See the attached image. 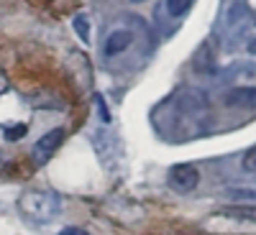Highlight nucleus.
Listing matches in <instances>:
<instances>
[{
	"instance_id": "14",
	"label": "nucleus",
	"mask_w": 256,
	"mask_h": 235,
	"mask_svg": "<svg viewBox=\"0 0 256 235\" xmlns=\"http://www.w3.org/2000/svg\"><path fill=\"white\" fill-rule=\"evenodd\" d=\"M248 51H251V54H256V38H254V41H248Z\"/></svg>"
},
{
	"instance_id": "1",
	"label": "nucleus",
	"mask_w": 256,
	"mask_h": 235,
	"mask_svg": "<svg viewBox=\"0 0 256 235\" xmlns=\"http://www.w3.org/2000/svg\"><path fill=\"white\" fill-rule=\"evenodd\" d=\"M18 210L31 220L46 223L59 212V197L52 195V192H44V189H26L18 197Z\"/></svg>"
},
{
	"instance_id": "7",
	"label": "nucleus",
	"mask_w": 256,
	"mask_h": 235,
	"mask_svg": "<svg viewBox=\"0 0 256 235\" xmlns=\"http://www.w3.org/2000/svg\"><path fill=\"white\" fill-rule=\"evenodd\" d=\"M226 215L238 218V220H256V210L254 207H230V210H226Z\"/></svg>"
},
{
	"instance_id": "5",
	"label": "nucleus",
	"mask_w": 256,
	"mask_h": 235,
	"mask_svg": "<svg viewBox=\"0 0 256 235\" xmlns=\"http://www.w3.org/2000/svg\"><path fill=\"white\" fill-rule=\"evenodd\" d=\"M131 44H134V33L128 31V28H118V31H113L108 38H105L102 54H105V56H118V54H123Z\"/></svg>"
},
{
	"instance_id": "2",
	"label": "nucleus",
	"mask_w": 256,
	"mask_h": 235,
	"mask_svg": "<svg viewBox=\"0 0 256 235\" xmlns=\"http://www.w3.org/2000/svg\"><path fill=\"white\" fill-rule=\"evenodd\" d=\"M169 187L177 192H192L200 184V172L192 164H177L169 169Z\"/></svg>"
},
{
	"instance_id": "6",
	"label": "nucleus",
	"mask_w": 256,
	"mask_h": 235,
	"mask_svg": "<svg viewBox=\"0 0 256 235\" xmlns=\"http://www.w3.org/2000/svg\"><path fill=\"white\" fill-rule=\"evenodd\" d=\"M192 3H195V0H166V13L172 15V18H182L190 8H192Z\"/></svg>"
},
{
	"instance_id": "9",
	"label": "nucleus",
	"mask_w": 256,
	"mask_h": 235,
	"mask_svg": "<svg viewBox=\"0 0 256 235\" xmlns=\"http://www.w3.org/2000/svg\"><path fill=\"white\" fill-rule=\"evenodd\" d=\"M74 28H77V33H80L82 38H88V31H90V23H88V20H84L82 15H77V18H74Z\"/></svg>"
},
{
	"instance_id": "11",
	"label": "nucleus",
	"mask_w": 256,
	"mask_h": 235,
	"mask_svg": "<svg viewBox=\"0 0 256 235\" xmlns=\"http://www.w3.org/2000/svg\"><path fill=\"white\" fill-rule=\"evenodd\" d=\"M6 133H8V138H10V141H16V138H20V136L26 133V125H13V128H8Z\"/></svg>"
},
{
	"instance_id": "10",
	"label": "nucleus",
	"mask_w": 256,
	"mask_h": 235,
	"mask_svg": "<svg viewBox=\"0 0 256 235\" xmlns=\"http://www.w3.org/2000/svg\"><path fill=\"white\" fill-rule=\"evenodd\" d=\"M233 197H244V200H256V189H233Z\"/></svg>"
},
{
	"instance_id": "12",
	"label": "nucleus",
	"mask_w": 256,
	"mask_h": 235,
	"mask_svg": "<svg viewBox=\"0 0 256 235\" xmlns=\"http://www.w3.org/2000/svg\"><path fill=\"white\" fill-rule=\"evenodd\" d=\"M8 90H10V79H8V74H6V72H0V95L8 92Z\"/></svg>"
},
{
	"instance_id": "13",
	"label": "nucleus",
	"mask_w": 256,
	"mask_h": 235,
	"mask_svg": "<svg viewBox=\"0 0 256 235\" xmlns=\"http://www.w3.org/2000/svg\"><path fill=\"white\" fill-rule=\"evenodd\" d=\"M59 235H88V233H84V230H80V228H64Z\"/></svg>"
},
{
	"instance_id": "8",
	"label": "nucleus",
	"mask_w": 256,
	"mask_h": 235,
	"mask_svg": "<svg viewBox=\"0 0 256 235\" xmlns=\"http://www.w3.org/2000/svg\"><path fill=\"white\" fill-rule=\"evenodd\" d=\"M241 166H244V172H248V174H256V146H254V148H248V151L244 154V159H241Z\"/></svg>"
},
{
	"instance_id": "4",
	"label": "nucleus",
	"mask_w": 256,
	"mask_h": 235,
	"mask_svg": "<svg viewBox=\"0 0 256 235\" xmlns=\"http://www.w3.org/2000/svg\"><path fill=\"white\" fill-rule=\"evenodd\" d=\"M223 102L228 108H241V110H256V87H233L226 92Z\"/></svg>"
},
{
	"instance_id": "3",
	"label": "nucleus",
	"mask_w": 256,
	"mask_h": 235,
	"mask_svg": "<svg viewBox=\"0 0 256 235\" xmlns=\"http://www.w3.org/2000/svg\"><path fill=\"white\" fill-rule=\"evenodd\" d=\"M64 141V128H54V131H49L46 136H41L36 143H34V156L36 161H46L56 148L62 146Z\"/></svg>"
}]
</instances>
